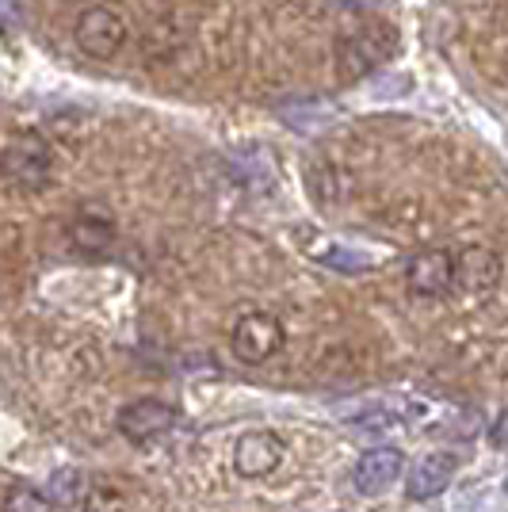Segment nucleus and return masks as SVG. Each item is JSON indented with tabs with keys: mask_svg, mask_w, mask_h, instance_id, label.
Here are the masks:
<instances>
[{
	"mask_svg": "<svg viewBox=\"0 0 508 512\" xmlns=\"http://www.w3.org/2000/svg\"><path fill=\"white\" fill-rule=\"evenodd\" d=\"M50 172H54V157H50V146H46L43 134L35 130H23L16 134L4 153H0V176L8 184H16L23 192H39L50 184Z\"/></svg>",
	"mask_w": 508,
	"mask_h": 512,
	"instance_id": "obj_1",
	"label": "nucleus"
},
{
	"mask_svg": "<svg viewBox=\"0 0 508 512\" xmlns=\"http://www.w3.org/2000/svg\"><path fill=\"white\" fill-rule=\"evenodd\" d=\"M283 344H287V333H283V321L276 314H264V310H253V314H245V318H237L230 333V348L233 356L241 363H268L276 352H283Z\"/></svg>",
	"mask_w": 508,
	"mask_h": 512,
	"instance_id": "obj_2",
	"label": "nucleus"
},
{
	"mask_svg": "<svg viewBox=\"0 0 508 512\" xmlns=\"http://www.w3.org/2000/svg\"><path fill=\"white\" fill-rule=\"evenodd\" d=\"M73 39L77 46L85 50L88 58H96V62H111L123 43H127V23L119 12H111L104 4H96V8H88L81 12V20L73 27Z\"/></svg>",
	"mask_w": 508,
	"mask_h": 512,
	"instance_id": "obj_3",
	"label": "nucleus"
},
{
	"mask_svg": "<svg viewBox=\"0 0 508 512\" xmlns=\"http://www.w3.org/2000/svg\"><path fill=\"white\" fill-rule=\"evenodd\" d=\"M405 283L421 299H440L455 291V253L447 249H421L405 264Z\"/></svg>",
	"mask_w": 508,
	"mask_h": 512,
	"instance_id": "obj_4",
	"label": "nucleus"
},
{
	"mask_svg": "<svg viewBox=\"0 0 508 512\" xmlns=\"http://www.w3.org/2000/svg\"><path fill=\"white\" fill-rule=\"evenodd\" d=\"M176 425V409L161 398H138L119 413V432L130 444H153Z\"/></svg>",
	"mask_w": 508,
	"mask_h": 512,
	"instance_id": "obj_5",
	"label": "nucleus"
},
{
	"mask_svg": "<svg viewBox=\"0 0 508 512\" xmlns=\"http://www.w3.org/2000/svg\"><path fill=\"white\" fill-rule=\"evenodd\" d=\"M501 283V256L486 245H466L455 253V291L489 295Z\"/></svg>",
	"mask_w": 508,
	"mask_h": 512,
	"instance_id": "obj_6",
	"label": "nucleus"
},
{
	"mask_svg": "<svg viewBox=\"0 0 508 512\" xmlns=\"http://www.w3.org/2000/svg\"><path fill=\"white\" fill-rule=\"evenodd\" d=\"M402 467H405V459L398 448L363 451L356 470H352V486H356V493H363V497H379V493H386L402 478Z\"/></svg>",
	"mask_w": 508,
	"mask_h": 512,
	"instance_id": "obj_7",
	"label": "nucleus"
},
{
	"mask_svg": "<svg viewBox=\"0 0 508 512\" xmlns=\"http://www.w3.org/2000/svg\"><path fill=\"white\" fill-rule=\"evenodd\" d=\"M283 463V440L272 432H245L233 448V467L241 478H264Z\"/></svg>",
	"mask_w": 508,
	"mask_h": 512,
	"instance_id": "obj_8",
	"label": "nucleus"
},
{
	"mask_svg": "<svg viewBox=\"0 0 508 512\" xmlns=\"http://www.w3.org/2000/svg\"><path fill=\"white\" fill-rule=\"evenodd\" d=\"M455 467H459V463H455V455H447V451L424 455L421 463H413V470H409L405 493H409L413 501H432V497H440V493L451 486Z\"/></svg>",
	"mask_w": 508,
	"mask_h": 512,
	"instance_id": "obj_9",
	"label": "nucleus"
},
{
	"mask_svg": "<svg viewBox=\"0 0 508 512\" xmlns=\"http://www.w3.org/2000/svg\"><path fill=\"white\" fill-rule=\"evenodd\" d=\"M69 245L81 256H100L115 245V226L107 218H100V214H81L69 226Z\"/></svg>",
	"mask_w": 508,
	"mask_h": 512,
	"instance_id": "obj_10",
	"label": "nucleus"
},
{
	"mask_svg": "<svg viewBox=\"0 0 508 512\" xmlns=\"http://www.w3.org/2000/svg\"><path fill=\"white\" fill-rule=\"evenodd\" d=\"M4 512H54V505H50V497L43 490L20 482V486H12L4 493Z\"/></svg>",
	"mask_w": 508,
	"mask_h": 512,
	"instance_id": "obj_11",
	"label": "nucleus"
},
{
	"mask_svg": "<svg viewBox=\"0 0 508 512\" xmlns=\"http://www.w3.org/2000/svg\"><path fill=\"white\" fill-rule=\"evenodd\" d=\"M50 493H54V501H62V505H77V501H85L88 478H81L77 470H58V474L50 478Z\"/></svg>",
	"mask_w": 508,
	"mask_h": 512,
	"instance_id": "obj_12",
	"label": "nucleus"
},
{
	"mask_svg": "<svg viewBox=\"0 0 508 512\" xmlns=\"http://www.w3.org/2000/svg\"><path fill=\"white\" fill-rule=\"evenodd\" d=\"M81 505H85V512H123V493L107 482H92Z\"/></svg>",
	"mask_w": 508,
	"mask_h": 512,
	"instance_id": "obj_13",
	"label": "nucleus"
},
{
	"mask_svg": "<svg viewBox=\"0 0 508 512\" xmlns=\"http://www.w3.org/2000/svg\"><path fill=\"white\" fill-rule=\"evenodd\" d=\"M489 440H493V448H508V409L493 421L489 428Z\"/></svg>",
	"mask_w": 508,
	"mask_h": 512,
	"instance_id": "obj_14",
	"label": "nucleus"
}]
</instances>
